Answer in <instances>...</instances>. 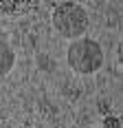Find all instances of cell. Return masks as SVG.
I'll list each match as a JSON object with an SVG mask.
<instances>
[{
	"mask_svg": "<svg viewBox=\"0 0 123 128\" xmlns=\"http://www.w3.org/2000/svg\"><path fill=\"white\" fill-rule=\"evenodd\" d=\"M66 62L79 75H92L103 66V49L92 38H77L66 49Z\"/></svg>",
	"mask_w": 123,
	"mask_h": 128,
	"instance_id": "6da1fadb",
	"label": "cell"
},
{
	"mask_svg": "<svg viewBox=\"0 0 123 128\" xmlns=\"http://www.w3.org/2000/svg\"><path fill=\"white\" fill-rule=\"evenodd\" d=\"M51 20H53L55 31L62 38H70V40L84 38V33L88 31V24H90L88 11L77 2H60V4H55Z\"/></svg>",
	"mask_w": 123,
	"mask_h": 128,
	"instance_id": "7a4b0ae2",
	"label": "cell"
},
{
	"mask_svg": "<svg viewBox=\"0 0 123 128\" xmlns=\"http://www.w3.org/2000/svg\"><path fill=\"white\" fill-rule=\"evenodd\" d=\"M13 64H15V53H13V49L4 40H0V77L7 75L13 68Z\"/></svg>",
	"mask_w": 123,
	"mask_h": 128,
	"instance_id": "3957f363",
	"label": "cell"
}]
</instances>
